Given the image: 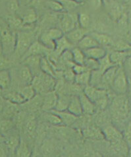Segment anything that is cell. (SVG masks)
<instances>
[{"mask_svg":"<svg viewBox=\"0 0 131 157\" xmlns=\"http://www.w3.org/2000/svg\"><path fill=\"white\" fill-rule=\"evenodd\" d=\"M83 93L95 104L96 107L102 110L107 108L109 99L106 90L88 85L84 86Z\"/></svg>","mask_w":131,"mask_h":157,"instance_id":"obj_1","label":"cell"},{"mask_svg":"<svg viewBox=\"0 0 131 157\" xmlns=\"http://www.w3.org/2000/svg\"><path fill=\"white\" fill-rule=\"evenodd\" d=\"M113 116L117 119H123L127 116L129 112V102L125 94H118L111 104Z\"/></svg>","mask_w":131,"mask_h":157,"instance_id":"obj_2","label":"cell"},{"mask_svg":"<svg viewBox=\"0 0 131 157\" xmlns=\"http://www.w3.org/2000/svg\"><path fill=\"white\" fill-rule=\"evenodd\" d=\"M0 36L2 38L3 55H9L15 51L17 33H14L6 27L0 30Z\"/></svg>","mask_w":131,"mask_h":157,"instance_id":"obj_3","label":"cell"},{"mask_svg":"<svg viewBox=\"0 0 131 157\" xmlns=\"http://www.w3.org/2000/svg\"><path fill=\"white\" fill-rule=\"evenodd\" d=\"M129 78L125 69L120 65L117 69L116 75L111 85L113 90L117 94H125L127 92Z\"/></svg>","mask_w":131,"mask_h":157,"instance_id":"obj_4","label":"cell"},{"mask_svg":"<svg viewBox=\"0 0 131 157\" xmlns=\"http://www.w3.org/2000/svg\"><path fill=\"white\" fill-rule=\"evenodd\" d=\"M33 42L34 35L32 33L24 31L17 33L15 52L22 57Z\"/></svg>","mask_w":131,"mask_h":157,"instance_id":"obj_5","label":"cell"},{"mask_svg":"<svg viewBox=\"0 0 131 157\" xmlns=\"http://www.w3.org/2000/svg\"><path fill=\"white\" fill-rule=\"evenodd\" d=\"M60 29L63 30V32L65 34L70 30H73L77 27L78 23V15L75 13H63L59 19Z\"/></svg>","mask_w":131,"mask_h":157,"instance_id":"obj_6","label":"cell"},{"mask_svg":"<svg viewBox=\"0 0 131 157\" xmlns=\"http://www.w3.org/2000/svg\"><path fill=\"white\" fill-rule=\"evenodd\" d=\"M104 137L111 144H114L123 140V133H121L116 128L111 125L107 126L103 130Z\"/></svg>","mask_w":131,"mask_h":157,"instance_id":"obj_7","label":"cell"},{"mask_svg":"<svg viewBox=\"0 0 131 157\" xmlns=\"http://www.w3.org/2000/svg\"><path fill=\"white\" fill-rule=\"evenodd\" d=\"M88 29L82 28L78 26V27L73 29L67 33L65 34V36L68 39V40L72 43L73 45L77 44L81 39L84 37L86 34H88Z\"/></svg>","mask_w":131,"mask_h":157,"instance_id":"obj_8","label":"cell"},{"mask_svg":"<svg viewBox=\"0 0 131 157\" xmlns=\"http://www.w3.org/2000/svg\"><path fill=\"white\" fill-rule=\"evenodd\" d=\"M52 51L47 48L46 46H43L42 43L39 41H34L32 44L30 46L28 49L25 52L24 54L22 56V59L27 57L28 56L31 55H46V54H48V52Z\"/></svg>","mask_w":131,"mask_h":157,"instance_id":"obj_9","label":"cell"},{"mask_svg":"<svg viewBox=\"0 0 131 157\" xmlns=\"http://www.w3.org/2000/svg\"><path fill=\"white\" fill-rule=\"evenodd\" d=\"M58 98V94L55 90H51L46 93L44 97H43L42 108L43 110L51 111L54 110Z\"/></svg>","mask_w":131,"mask_h":157,"instance_id":"obj_10","label":"cell"},{"mask_svg":"<svg viewBox=\"0 0 131 157\" xmlns=\"http://www.w3.org/2000/svg\"><path fill=\"white\" fill-rule=\"evenodd\" d=\"M78 97L81 103L83 113L86 115H92L96 108L95 104L83 92L79 93Z\"/></svg>","mask_w":131,"mask_h":157,"instance_id":"obj_11","label":"cell"},{"mask_svg":"<svg viewBox=\"0 0 131 157\" xmlns=\"http://www.w3.org/2000/svg\"><path fill=\"white\" fill-rule=\"evenodd\" d=\"M74 45L72 43L70 42L68 39L65 35L62 38H60L58 40L55 41V48H54V53L55 56L59 57L60 55L62 54L64 51L69 49H72Z\"/></svg>","mask_w":131,"mask_h":157,"instance_id":"obj_12","label":"cell"},{"mask_svg":"<svg viewBox=\"0 0 131 157\" xmlns=\"http://www.w3.org/2000/svg\"><path fill=\"white\" fill-rule=\"evenodd\" d=\"M67 110L77 117H80L82 115V108L78 95L71 96L67 108Z\"/></svg>","mask_w":131,"mask_h":157,"instance_id":"obj_13","label":"cell"},{"mask_svg":"<svg viewBox=\"0 0 131 157\" xmlns=\"http://www.w3.org/2000/svg\"><path fill=\"white\" fill-rule=\"evenodd\" d=\"M86 58H93L99 60L107 54L106 50L101 46L90 48L83 50Z\"/></svg>","mask_w":131,"mask_h":157,"instance_id":"obj_14","label":"cell"},{"mask_svg":"<svg viewBox=\"0 0 131 157\" xmlns=\"http://www.w3.org/2000/svg\"><path fill=\"white\" fill-rule=\"evenodd\" d=\"M42 56L39 55H31L28 56L27 57L23 59V63L28 66L32 72H34L35 69V71L37 72L39 69H40V61Z\"/></svg>","mask_w":131,"mask_h":157,"instance_id":"obj_15","label":"cell"},{"mask_svg":"<svg viewBox=\"0 0 131 157\" xmlns=\"http://www.w3.org/2000/svg\"><path fill=\"white\" fill-rule=\"evenodd\" d=\"M131 54V50L128 51H115L110 54L111 62L115 65H122L126 59Z\"/></svg>","mask_w":131,"mask_h":157,"instance_id":"obj_16","label":"cell"},{"mask_svg":"<svg viewBox=\"0 0 131 157\" xmlns=\"http://www.w3.org/2000/svg\"><path fill=\"white\" fill-rule=\"evenodd\" d=\"M51 111L55 112L56 114H58L59 116L60 119L62 120L63 125H64L70 126V125H73L75 123L78 117L71 114V113L69 112L67 110H63V111H58V110H52Z\"/></svg>","mask_w":131,"mask_h":157,"instance_id":"obj_17","label":"cell"},{"mask_svg":"<svg viewBox=\"0 0 131 157\" xmlns=\"http://www.w3.org/2000/svg\"><path fill=\"white\" fill-rule=\"evenodd\" d=\"M19 77L21 81L25 85L31 84L34 78V74L30 69L26 65L23 64L19 71Z\"/></svg>","mask_w":131,"mask_h":157,"instance_id":"obj_18","label":"cell"},{"mask_svg":"<svg viewBox=\"0 0 131 157\" xmlns=\"http://www.w3.org/2000/svg\"><path fill=\"white\" fill-rule=\"evenodd\" d=\"M78 47L82 50L90 48L99 46L96 40L91 35V34H86L81 40L77 44Z\"/></svg>","mask_w":131,"mask_h":157,"instance_id":"obj_19","label":"cell"},{"mask_svg":"<svg viewBox=\"0 0 131 157\" xmlns=\"http://www.w3.org/2000/svg\"><path fill=\"white\" fill-rule=\"evenodd\" d=\"M119 65H113L103 72L102 74V82L104 85L111 86L117 71Z\"/></svg>","mask_w":131,"mask_h":157,"instance_id":"obj_20","label":"cell"},{"mask_svg":"<svg viewBox=\"0 0 131 157\" xmlns=\"http://www.w3.org/2000/svg\"><path fill=\"white\" fill-rule=\"evenodd\" d=\"M90 34L96 40V41L99 44V45L102 47L111 46L113 44V43H114L111 37L106 34L93 33Z\"/></svg>","mask_w":131,"mask_h":157,"instance_id":"obj_21","label":"cell"},{"mask_svg":"<svg viewBox=\"0 0 131 157\" xmlns=\"http://www.w3.org/2000/svg\"><path fill=\"white\" fill-rule=\"evenodd\" d=\"M71 96H69L65 94H58V98L57 100L55 108L54 110L58 111H63L67 110L69 104L71 100Z\"/></svg>","mask_w":131,"mask_h":157,"instance_id":"obj_22","label":"cell"},{"mask_svg":"<svg viewBox=\"0 0 131 157\" xmlns=\"http://www.w3.org/2000/svg\"><path fill=\"white\" fill-rule=\"evenodd\" d=\"M37 122L34 118L29 119L25 125V133L29 139H34L36 136Z\"/></svg>","mask_w":131,"mask_h":157,"instance_id":"obj_23","label":"cell"},{"mask_svg":"<svg viewBox=\"0 0 131 157\" xmlns=\"http://www.w3.org/2000/svg\"><path fill=\"white\" fill-rule=\"evenodd\" d=\"M15 154L17 156L20 157H29L31 155V151L28 145V144L21 139L20 143L15 151Z\"/></svg>","mask_w":131,"mask_h":157,"instance_id":"obj_24","label":"cell"},{"mask_svg":"<svg viewBox=\"0 0 131 157\" xmlns=\"http://www.w3.org/2000/svg\"><path fill=\"white\" fill-rule=\"evenodd\" d=\"M40 70L45 74L50 75L55 77V73L53 67L50 62V61L47 59L46 56H42L40 61Z\"/></svg>","mask_w":131,"mask_h":157,"instance_id":"obj_25","label":"cell"},{"mask_svg":"<svg viewBox=\"0 0 131 157\" xmlns=\"http://www.w3.org/2000/svg\"><path fill=\"white\" fill-rule=\"evenodd\" d=\"M110 15L115 20H119L123 15V8L119 3L113 1L110 4Z\"/></svg>","mask_w":131,"mask_h":157,"instance_id":"obj_26","label":"cell"},{"mask_svg":"<svg viewBox=\"0 0 131 157\" xmlns=\"http://www.w3.org/2000/svg\"><path fill=\"white\" fill-rule=\"evenodd\" d=\"M5 98L7 101L15 104H22L27 102V100L19 92H11L7 93L5 95Z\"/></svg>","mask_w":131,"mask_h":157,"instance_id":"obj_27","label":"cell"},{"mask_svg":"<svg viewBox=\"0 0 131 157\" xmlns=\"http://www.w3.org/2000/svg\"><path fill=\"white\" fill-rule=\"evenodd\" d=\"M91 71L87 70L80 74H77L75 78V83L80 86H87L90 84Z\"/></svg>","mask_w":131,"mask_h":157,"instance_id":"obj_28","label":"cell"},{"mask_svg":"<svg viewBox=\"0 0 131 157\" xmlns=\"http://www.w3.org/2000/svg\"><path fill=\"white\" fill-rule=\"evenodd\" d=\"M21 20L24 25H31L37 20V15L32 9H28L21 17Z\"/></svg>","mask_w":131,"mask_h":157,"instance_id":"obj_29","label":"cell"},{"mask_svg":"<svg viewBox=\"0 0 131 157\" xmlns=\"http://www.w3.org/2000/svg\"><path fill=\"white\" fill-rule=\"evenodd\" d=\"M21 139L17 135H12L9 137L6 141V145L8 149V151L12 153H15V151L20 143Z\"/></svg>","mask_w":131,"mask_h":157,"instance_id":"obj_30","label":"cell"},{"mask_svg":"<svg viewBox=\"0 0 131 157\" xmlns=\"http://www.w3.org/2000/svg\"><path fill=\"white\" fill-rule=\"evenodd\" d=\"M71 50L73 52L74 63H77V64L84 65V61L86 59V56L83 50L78 47L73 48Z\"/></svg>","mask_w":131,"mask_h":157,"instance_id":"obj_31","label":"cell"},{"mask_svg":"<svg viewBox=\"0 0 131 157\" xmlns=\"http://www.w3.org/2000/svg\"><path fill=\"white\" fill-rule=\"evenodd\" d=\"M19 93L22 94V96H23L27 101L32 99L36 94V90H35L31 84L25 85L24 86H23L21 89Z\"/></svg>","mask_w":131,"mask_h":157,"instance_id":"obj_32","label":"cell"},{"mask_svg":"<svg viewBox=\"0 0 131 157\" xmlns=\"http://www.w3.org/2000/svg\"><path fill=\"white\" fill-rule=\"evenodd\" d=\"M46 121L54 125H63L62 120L58 114L52 111H46V114L43 116Z\"/></svg>","mask_w":131,"mask_h":157,"instance_id":"obj_33","label":"cell"},{"mask_svg":"<svg viewBox=\"0 0 131 157\" xmlns=\"http://www.w3.org/2000/svg\"><path fill=\"white\" fill-rule=\"evenodd\" d=\"M11 82L10 72L8 69L0 70V89H6Z\"/></svg>","mask_w":131,"mask_h":157,"instance_id":"obj_34","label":"cell"},{"mask_svg":"<svg viewBox=\"0 0 131 157\" xmlns=\"http://www.w3.org/2000/svg\"><path fill=\"white\" fill-rule=\"evenodd\" d=\"M102 74L103 73L100 71L99 69H98V70L91 71L89 85L99 87V85H100V84L102 83Z\"/></svg>","mask_w":131,"mask_h":157,"instance_id":"obj_35","label":"cell"},{"mask_svg":"<svg viewBox=\"0 0 131 157\" xmlns=\"http://www.w3.org/2000/svg\"><path fill=\"white\" fill-rule=\"evenodd\" d=\"M98 62H99V70L102 73L106 71L109 68H110L111 67L113 66V65H115L111 62L110 58V55L107 54L105 56H103V57L101 59H99L98 60Z\"/></svg>","mask_w":131,"mask_h":157,"instance_id":"obj_36","label":"cell"},{"mask_svg":"<svg viewBox=\"0 0 131 157\" xmlns=\"http://www.w3.org/2000/svg\"><path fill=\"white\" fill-rule=\"evenodd\" d=\"M83 133L86 137L91 138V139H99L104 137L103 132H101L100 131L95 128H89L84 129L83 131Z\"/></svg>","mask_w":131,"mask_h":157,"instance_id":"obj_37","label":"cell"},{"mask_svg":"<svg viewBox=\"0 0 131 157\" xmlns=\"http://www.w3.org/2000/svg\"><path fill=\"white\" fill-rule=\"evenodd\" d=\"M38 41L42 43L43 46H46L47 48H48L49 50L52 51L54 50L55 41L51 39L46 33H43L41 34Z\"/></svg>","mask_w":131,"mask_h":157,"instance_id":"obj_38","label":"cell"},{"mask_svg":"<svg viewBox=\"0 0 131 157\" xmlns=\"http://www.w3.org/2000/svg\"><path fill=\"white\" fill-rule=\"evenodd\" d=\"M78 26L82 28L88 29L90 25V17L88 14L82 13L78 15Z\"/></svg>","mask_w":131,"mask_h":157,"instance_id":"obj_39","label":"cell"},{"mask_svg":"<svg viewBox=\"0 0 131 157\" xmlns=\"http://www.w3.org/2000/svg\"><path fill=\"white\" fill-rule=\"evenodd\" d=\"M49 37L52 39V40L55 41L58 39L62 38L65 35V33L63 32V30L59 28H52L46 32Z\"/></svg>","mask_w":131,"mask_h":157,"instance_id":"obj_40","label":"cell"},{"mask_svg":"<svg viewBox=\"0 0 131 157\" xmlns=\"http://www.w3.org/2000/svg\"><path fill=\"white\" fill-rule=\"evenodd\" d=\"M58 1L62 5L63 10H66L67 11H71L75 10L79 5V3H77L74 0H58Z\"/></svg>","mask_w":131,"mask_h":157,"instance_id":"obj_41","label":"cell"},{"mask_svg":"<svg viewBox=\"0 0 131 157\" xmlns=\"http://www.w3.org/2000/svg\"><path fill=\"white\" fill-rule=\"evenodd\" d=\"M115 51H128L131 50V46L126 41L119 40L113 43L111 46Z\"/></svg>","mask_w":131,"mask_h":157,"instance_id":"obj_42","label":"cell"},{"mask_svg":"<svg viewBox=\"0 0 131 157\" xmlns=\"http://www.w3.org/2000/svg\"><path fill=\"white\" fill-rule=\"evenodd\" d=\"M84 65L90 71L98 70V69H99V62L98 59L86 57Z\"/></svg>","mask_w":131,"mask_h":157,"instance_id":"obj_43","label":"cell"},{"mask_svg":"<svg viewBox=\"0 0 131 157\" xmlns=\"http://www.w3.org/2000/svg\"><path fill=\"white\" fill-rule=\"evenodd\" d=\"M13 124L9 120H4L0 121V132L2 133H6L13 128Z\"/></svg>","mask_w":131,"mask_h":157,"instance_id":"obj_44","label":"cell"},{"mask_svg":"<svg viewBox=\"0 0 131 157\" xmlns=\"http://www.w3.org/2000/svg\"><path fill=\"white\" fill-rule=\"evenodd\" d=\"M19 0H8L7 2V10L12 14L18 11L19 10Z\"/></svg>","mask_w":131,"mask_h":157,"instance_id":"obj_45","label":"cell"},{"mask_svg":"<svg viewBox=\"0 0 131 157\" xmlns=\"http://www.w3.org/2000/svg\"><path fill=\"white\" fill-rule=\"evenodd\" d=\"M47 6L51 10L59 12L63 11V7L58 0H49L47 2Z\"/></svg>","mask_w":131,"mask_h":157,"instance_id":"obj_46","label":"cell"},{"mask_svg":"<svg viewBox=\"0 0 131 157\" xmlns=\"http://www.w3.org/2000/svg\"><path fill=\"white\" fill-rule=\"evenodd\" d=\"M8 23L9 25H10V27L13 29H19L23 26V25H24L21 19L17 18V17H9L8 19Z\"/></svg>","mask_w":131,"mask_h":157,"instance_id":"obj_47","label":"cell"},{"mask_svg":"<svg viewBox=\"0 0 131 157\" xmlns=\"http://www.w3.org/2000/svg\"><path fill=\"white\" fill-rule=\"evenodd\" d=\"M59 57L67 63H75L73 62V52L71 49L66 50L64 51L63 53L60 55Z\"/></svg>","mask_w":131,"mask_h":157,"instance_id":"obj_48","label":"cell"},{"mask_svg":"<svg viewBox=\"0 0 131 157\" xmlns=\"http://www.w3.org/2000/svg\"><path fill=\"white\" fill-rule=\"evenodd\" d=\"M76 74L73 71L72 67L67 69L63 73V77L65 80L69 82H75Z\"/></svg>","mask_w":131,"mask_h":157,"instance_id":"obj_49","label":"cell"},{"mask_svg":"<svg viewBox=\"0 0 131 157\" xmlns=\"http://www.w3.org/2000/svg\"><path fill=\"white\" fill-rule=\"evenodd\" d=\"M123 140L129 147H131V122L128 125L123 133Z\"/></svg>","mask_w":131,"mask_h":157,"instance_id":"obj_50","label":"cell"},{"mask_svg":"<svg viewBox=\"0 0 131 157\" xmlns=\"http://www.w3.org/2000/svg\"><path fill=\"white\" fill-rule=\"evenodd\" d=\"M9 61L6 58L5 56L3 54H0V70L8 69V67H9Z\"/></svg>","mask_w":131,"mask_h":157,"instance_id":"obj_51","label":"cell"},{"mask_svg":"<svg viewBox=\"0 0 131 157\" xmlns=\"http://www.w3.org/2000/svg\"><path fill=\"white\" fill-rule=\"evenodd\" d=\"M72 69H73V71L75 72L76 75H77V74H80V73H82L84 72L87 70H88V69L84 65L77 64V63L74 64L73 66L72 67Z\"/></svg>","mask_w":131,"mask_h":157,"instance_id":"obj_52","label":"cell"},{"mask_svg":"<svg viewBox=\"0 0 131 157\" xmlns=\"http://www.w3.org/2000/svg\"><path fill=\"white\" fill-rule=\"evenodd\" d=\"M123 65L124 66L123 68L125 69V70L131 71V54L126 59Z\"/></svg>","mask_w":131,"mask_h":157,"instance_id":"obj_53","label":"cell"},{"mask_svg":"<svg viewBox=\"0 0 131 157\" xmlns=\"http://www.w3.org/2000/svg\"><path fill=\"white\" fill-rule=\"evenodd\" d=\"M103 0H91V5L95 10H98L102 7Z\"/></svg>","mask_w":131,"mask_h":157,"instance_id":"obj_54","label":"cell"},{"mask_svg":"<svg viewBox=\"0 0 131 157\" xmlns=\"http://www.w3.org/2000/svg\"><path fill=\"white\" fill-rule=\"evenodd\" d=\"M7 152L8 149L6 144V145H3V144L0 143V156H6L7 154Z\"/></svg>","mask_w":131,"mask_h":157,"instance_id":"obj_55","label":"cell"},{"mask_svg":"<svg viewBox=\"0 0 131 157\" xmlns=\"http://www.w3.org/2000/svg\"><path fill=\"white\" fill-rule=\"evenodd\" d=\"M126 42H128L129 44L131 46V30L126 35Z\"/></svg>","mask_w":131,"mask_h":157,"instance_id":"obj_56","label":"cell"},{"mask_svg":"<svg viewBox=\"0 0 131 157\" xmlns=\"http://www.w3.org/2000/svg\"><path fill=\"white\" fill-rule=\"evenodd\" d=\"M126 93H128L130 98H131V79H130V78H129L128 89H127V92Z\"/></svg>","mask_w":131,"mask_h":157,"instance_id":"obj_57","label":"cell"},{"mask_svg":"<svg viewBox=\"0 0 131 157\" xmlns=\"http://www.w3.org/2000/svg\"><path fill=\"white\" fill-rule=\"evenodd\" d=\"M0 54H3V47H2V42L1 36H0Z\"/></svg>","mask_w":131,"mask_h":157,"instance_id":"obj_58","label":"cell"},{"mask_svg":"<svg viewBox=\"0 0 131 157\" xmlns=\"http://www.w3.org/2000/svg\"><path fill=\"white\" fill-rule=\"evenodd\" d=\"M3 22L2 21V19L0 18V30H1L2 29H3V28H4V27H3Z\"/></svg>","mask_w":131,"mask_h":157,"instance_id":"obj_59","label":"cell"},{"mask_svg":"<svg viewBox=\"0 0 131 157\" xmlns=\"http://www.w3.org/2000/svg\"><path fill=\"white\" fill-rule=\"evenodd\" d=\"M127 155H128V156L131 157V147H129L128 152H127Z\"/></svg>","mask_w":131,"mask_h":157,"instance_id":"obj_60","label":"cell"},{"mask_svg":"<svg viewBox=\"0 0 131 157\" xmlns=\"http://www.w3.org/2000/svg\"><path fill=\"white\" fill-rule=\"evenodd\" d=\"M74 1L80 4V3H82L83 2H84V0H74Z\"/></svg>","mask_w":131,"mask_h":157,"instance_id":"obj_61","label":"cell"}]
</instances>
